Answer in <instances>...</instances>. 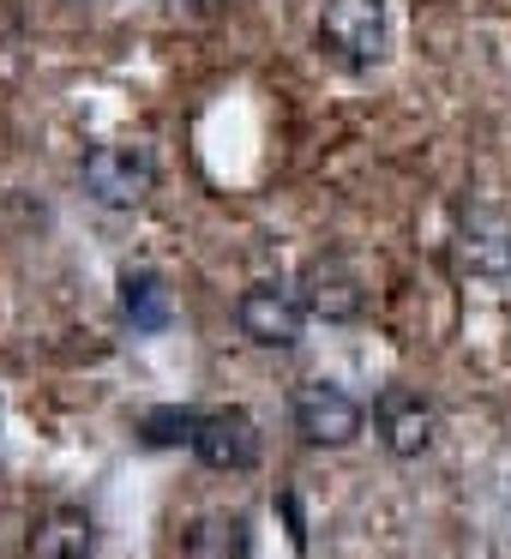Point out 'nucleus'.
<instances>
[{
  "mask_svg": "<svg viewBox=\"0 0 511 559\" xmlns=\"http://www.w3.org/2000/svg\"><path fill=\"white\" fill-rule=\"evenodd\" d=\"M79 181H85V199L103 211H133L151 199V187H157V157H151V145H133V139H121V145H97L85 157V169H79Z\"/></svg>",
  "mask_w": 511,
  "mask_h": 559,
  "instance_id": "obj_2",
  "label": "nucleus"
},
{
  "mask_svg": "<svg viewBox=\"0 0 511 559\" xmlns=\"http://www.w3.org/2000/svg\"><path fill=\"white\" fill-rule=\"evenodd\" d=\"M31 559H91L97 554V518L85 506H49L31 523Z\"/></svg>",
  "mask_w": 511,
  "mask_h": 559,
  "instance_id": "obj_8",
  "label": "nucleus"
},
{
  "mask_svg": "<svg viewBox=\"0 0 511 559\" xmlns=\"http://www.w3.org/2000/svg\"><path fill=\"white\" fill-rule=\"evenodd\" d=\"M121 313H127V325L145 331V337L169 331V325H175V295H169V283H163L157 271H145V265L121 271Z\"/></svg>",
  "mask_w": 511,
  "mask_h": 559,
  "instance_id": "obj_10",
  "label": "nucleus"
},
{
  "mask_svg": "<svg viewBox=\"0 0 511 559\" xmlns=\"http://www.w3.org/2000/svg\"><path fill=\"white\" fill-rule=\"evenodd\" d=\"M289 421H295V433H301L307 445H349V439L361 433L367 415L343 385L307 379V385H295V397H289Z\"/></svg>",
  "mask_w": 511,
  "mask_h": 559,
  "instance_id": "obj_4",
  "label": "nucleus"
},
{
  "mask_svg": "<svg viewBox=\"0 0 511 559\" xmlns=\"http://www.w3.org/2000/svg\"><path fill=\"white\" fill-rule=\"evenodd\" d=\"M265 439H259V421L247 409H211L199 415V433H193V457L205 469H223V475H241L259 463Z\"/></svg>",
  "mask_w": 511,
  "mask_h": 559,
  "instance_id": "obj_6",
  "label": "nucleus"
},
{
  "mask_svg": "<svg viewBox=\"0 0 511 559\" xmlns=\"http://www.w3.org/2000/svg\"><path fill=\"white\" fill-rule=\"evenodd\" d=\"M187 559H253V523L241 511H205L181 535Z\"/></svg>",
  "mask_w": 511,
  "mask_h": 559,
  "instance_id": "obj_9",
  "label": "nucleus"
},
{
  "mask_svg": "<svg viewBox=\"0 0 511 559\" xmlns=\"http://www.w3.org/2000/svg\"><path fill=\"white\" fill-rule=\"evenodd\" d=\"M277 506H283V518H289V542H295V547H307V530H301V506H295V493H283Z\"/></svg>",
  "mask_w": 511,
  "mask_h": 559,
  "instance_id": "obj_12",
  "label": "nucleus"
},
{
  "mask_svg": "<svg viewBox=\"0 0 511 559\" xmlns=\"http://www.w3.org/2000/svg\"><path fill=\"white\" fill-rule=\"evenodd\" d=\"M193 433H199V409H181V403H169V409H151V415H139V445H145V451L193 445Z\"/></svg>",
  "mask_w": 511,
  "mask_h": 559,
  "instance_id": "obj_11",
  "label": "nucleus"
},
{
  "mask_svg": "<svg viewBox=\"0 0 511 559\" xmlns=\"http://www.w3.org/2000/svg\"><path fill=\"white\" fill-rule=\"evenodd\" d=\"M235 325L241 337H253L259 349H295L301 343V325H307V301L295 283H253L241 289L235 301Z\"/></svg>",
  "mask_w": 511,
  "mask_h": 559,
  "instance_id": "obj_3",
  "label": "nucleus"
},
{
  "mask_svg": "<svg viewBox=\"0 0 511 559\" xmlns=\"http://www.w3.org/2000/svg\"><path fill=\"white\" fill-rule=\"evenodd\" d=\"M385 43H391L385 0H325V13H319V49L337 67L367 73V67L385 61Z\"/></svg>",
  "mask_w": 511,
  "mask_h": 559,
  "instance_id": "obj_1",
  "label": "nucleus"
},
{
  "mask_svg": "<svg viewBox=\"0 0 511 559\" xmlns=\"http://www.w3.org/2000/svg\"><path fill=\"white\" fill-rule=\"evenodd\" d=\"M373 427H379V445L391 457H421L439 433V409L415 385H385L373 397Z\"/></svg>",
  "mask_w": 511,
  "mask_h": 559,
  "instance_id": "obj_5",
  "label": "nucleus"
},
{
  "mask_svg": "<svg viewBox=\"0 0 511 559\" xmlns=\"http://www.w3.org/2000/svg\"><path fill=\"white\" fill-rule=\"evenodd\" d=\"M301 301H307V313L313 319H325V325H349V319H361V307H367V289H361V277H355L343 259H313V265L301 271Z\"/></svg>",
  "mask_w": 511,
  "mask_h": 559,
  "instance_id": "obj_7",
  "label": "nucleus"
},
{
  "mask_svg": "<svg viewBox=\"0 0 511 559\" xmlns=\"http://www.w3.org/2000/svg\"><path fill=\"white\" fill-rule=\"evenodd\" d=\"M193 7H205V0H193Z\"/></svg>",
  "mask_w": 511,
  "mask_h": 559,
  "instance_id": "obj_13",
  "label": "nucleus"
}]
</instances>
